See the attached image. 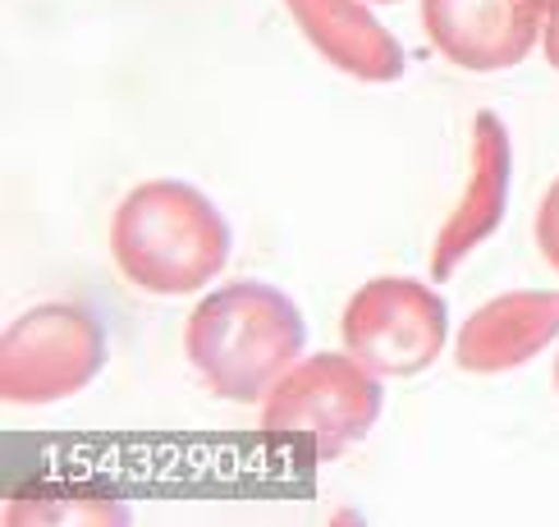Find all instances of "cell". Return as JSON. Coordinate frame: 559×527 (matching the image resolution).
<instances>
[{"label":"cell","instance_id":"8fae6325","mask_svg":"<svg viewBox=\"0 0 559 527\" xmlns=\"http://www.w3.org/2000/svg\"><path fill=\"white\" fill-rule=\"evenodd\" d=\"M537 248L550 262V271H559V179L550 183L542 206H537Z\"/></svg>","mask_w":559,"mask_h":527},{"label":"cell","instance_id":"8992f818","mask_svg":"<svg viewBox=\"0 0 559 527\" xmlns=\"http://www.w3.org/2000/svg\"><path fill=\"white\" fill-rule=\"evenodd\" d=\"M423 28L450 64L468 74H504L542 41L546 5L537 0H423Z\"/></svg>","mask_w":559,"mask_h":527},{"label":"cell","instance_id":"5bb4252c","mask_svg":"<svg viewBox=\"0 0 559 527\" xmlns=\"http://www.w3.org/2000/svg\"><path fill=\"white\" fill-rule=\"evenodd\" d=\"M555 390H559V358H555Z\"/></svg>","mask_w":559,"mask_h":527},{"label":"cell","instance_id":"30bf717a","mask_svg":"<svg viewBox=\"0 0 559 527\" xmlns=\"http://www.w3.org/2000/svg\"><path fill=\"white\" fill-rule=\"evenodd\" d=\"M129 504L106 481H28L5 500V523H124Z\"/></svg>","mask_w":559,"mask_h":527},{"label":"cell","instance_id":"3957f363","mask_svg":"<svg viewBox=\"0 0 559 527\" xmlns=\"http://www.w3.org/2000/svg\"><path fill=\"white\" fill-rule=\"evenodd\" d=\"M385 390L381 376L354 354L298 358L262 399V431L308 441L321 464L348 454L381 422Z\"/></svg>","mask_w":559,"mask_h":527},{"label":"cell","instance_id":"5b68a950","mask_svg":"<svg viewBox=\"0 0 559 527\" xmlns=\"http://www.w3.org/2000/svg\"><path fill=\"white\" fill-rule=\"evenodd\" d=\"M344 349L377 376H423L450 344V308L431 285L408 275H377L354 289L340 316Z\"/></svg>","mask_w":559,"mask_h":527},{"label":"cell","instance_id":"52a82bcc","mask_svg":"<svg viewBox=\"0 0 559 527\" xmlns=\"http://www.w3.org/2000/svg\"><path fill=\"white\" fill-rule=\"evenodd\" d=\"M509 179H514V143L496 110L473 115V147H468V183L463 197L440 225L431 248V275L450 280V275L473 257V252L500 229L509 206Z\"/></svg>","mask_w":559,"mask_h":527},{"label":"cell","instance_id":"9c48e42d","mask_svg":"<svg viewBox=\"0 0 559 527\" xmlns=\"http://www.w3.org/2000/svg\"><path fill=\"white\" fill-rule=\"evenodd\" d=\"M371 0H285L298 33L312 41V51L358 83H400L408 56L400 37L367 10Z\"/></svg>","mask_w":559,"mask_h":527},{"label":"cell","instance_id":"ba28073f","mask_svg":"<svg viewBox=\"0 0 559 527\" xmlns=\"http://www.w3.org/2000/svg\"><path fill=\"white\" fill-rule=\"evenodd\" d=\"M559 339V289H509L481 303L454 335V362L473 376H504Z\"/></svg>","mask_w":559,"mask_h":527},{"label":"cell","instance_id":"7c38bea8","mask_svg":"<svg viewBox=\"0 0 559 527\" xmlns=\"http://www.w3.org/2000/svg\"><path fill=\"white\" fill-rule=\"evenodd\" d=\"M542 46H546V60L559 69V0L546 5V28H542Z\"/></svg>","mask_w":559,"mask_h":527},{"label":"cell","instance_id":"7a4b0ae2","mask_svg":"<svg viewBox=\"0 0 559 527\" xmlns=\"http://www.w3.org/2000/svg\"><path fill=\"white\" fill-rule=\"evenodd\" d=\"M229 220L183 179H147L115 206L110 257L120 275L152 298H189L229 266Z\"/></svg>","mask_w":559,"mask_h":527},{"label":"cell","instance_id":"9a60e30c","mask_svg":"<svg viewBox=\"0 0 559 527\" xmlns=\"http://www.w3.org/2000/svg\"><path fill=\"white\" fill-rule=\"evenodd\" d=\"M537 5H550V0H537Z\"/></svg>","mask_w":559,"mask_h":527},{"label":"cell","instance_id":"277c9868","mask_svg":"<svg viewBox=\"0 0 559 527\" xmlns=\"http://www.w3.org/2000/svg\"><path fill=\"white\" fill-rule=\"evenodd\" d=\"M106 331L79 303H41L0 335V399L19 408L64 404L102 376Z\"/></svg>","mask_w":559,"mask_h":527},{"label":"cell","instance_id":"4fadbf2b","mask_svg":"<svg viewBox=\"0 0 559 527\" xmlns=\"http://www.w3.org/2000/svg\"><path fill=\"white\" fill-rule=\"evenodd\" d=\"M371 5H400V0H371Z\"/></svg>","mask_w":559,"mask_h":527},{"label":"cell","instance_id":"6da1fadb","mask_svg":"<svg viewBox=\"0 0 559 527\" xmlns=\"http://www.w3.org/2000/svg\"><path fill=\"white\" fill-rule=\"evenodd\" d=\"M308 349V321L285 289L229 280L183 321V354L202 385L229 404H262Z\"/></svg>","mask_w":559,"mask_h":527}]
</instances>
